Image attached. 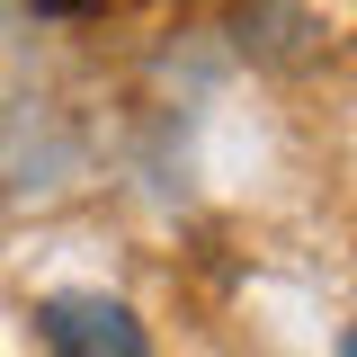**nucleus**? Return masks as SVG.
I'll return each mask as SVG.
<instances>
[{
  "instance_id": "f257e3e1",
  "label": "nucleus",
  "mask_w": 357,
  "mask_h": 357,
  "mask_svg": "<svg viewBox=\"0 0 357 357\" xmlns=\"http://www.w3.org/2000/svg\"><path fill=\"white\" fill-rule=\"evenodd\" d=\"M36 321H45V349L54 357H152L143 321L126 304H107V295H54Z\"/></svg>"
},
{
  "instance_id": "f03ea898",
  "label": "nucleus",
  "mask_w": 357,
  "mask_h": 357,
  "mask_svg": "<svg viewBox=\"0 0 357 357\" xmlns=\"http://www.w3.org/2000/svg\"><path fill=\"white\" fill-rule=\"evenodd\" d=\"M45 18H89V9H98V0H36Z\"/></svg>"
},
{
  "instance_id": "7ed1b4c3",
  "label": "nucleus",
  "mask_w": 357,
  "mask_h": 357,
  "mask_svg": "<svg viewBox=\"0 0 357 357\" xmlns=\"http://www.w3.org/2000/svg\"><path fill=\"white\" fill-rule=\"evenodd\" d=\"M340 357H357V331H349V349H340Z\"/></svg>"
}]
</instances>
